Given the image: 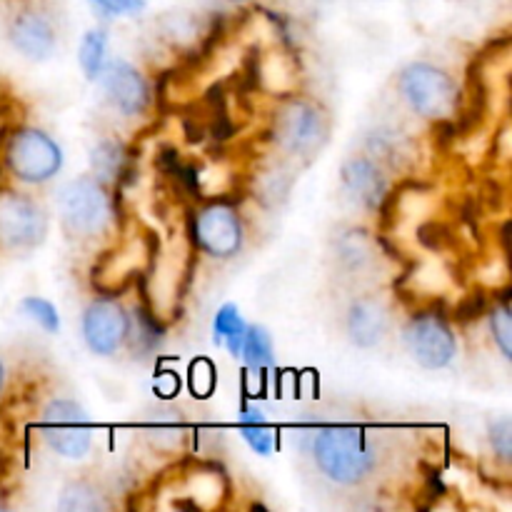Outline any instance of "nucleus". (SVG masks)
I'll list each match as a JSON object with an SVG mask.
<instances>
[{"label":"nucleus","mask_w":512,"mask_h":512,"mask_svg":"<svg viewBox=\"0 0 512 512\" xmlns=\"http://www.w3.org/2000/svg\"><path fill=\"white\" fill-rule=\"evenodd\" d=\"M313 453L318 468L338 485L363 483L373 470V450L365 443L363 430L358 428L335 425L320 430Z\"/></svg>","instance_id":"1"},{"label":"nucleus","mask_w":512,"mask_h":512,"mask_svg":"<svg viewBox=\"0 0 512 512\" xmlns=\"http://www.w3.org/2000/svg\"><path fill=\"white\" fill-rule=\"evenodd\" d=\"M155 255H158V240L150 230L143 228L140 233H130L128 238L120 240L118 248L100 255L90 273V283L98 293L120 295L135 278L150 273Z\"/></svg>","instance_id":"2"},{"label":"nucleus","mask_w":512,"mask_h":512,"mask_svg":"<svg viewBox=\"0 0 512 512\" xmlns=\"http://www.w3.org/2000/svg\"><path fill=\"white\" fill-rule=\"evenodd\" d=\"M58 213L68 235L93 238L103 233L113 220V203L98 178L83 175L63 185L58 195Z\"/></svg>","instance_id":"3"},{"label":"nucleus","mask_w":512,"mask_h":512,"mask_svg":"<svg viewBox=\"0 0 512 512\" xmlns=\"http://www.w3.org/2000/svg\"><path fill=\"white\" fill-rule=\"evenodd\" d=\"M400 93L415 113L430 120L450 118L460 108V90L445 70L430 63H413L400 73Z\"/></svg>","instance_id":"4"},{"label":"nucleus","mask_w":512,"mask_h":512,"mask_svg":"<svg viewBox=\"0 0 512 512\" xmlns=\"http://www.w3.org/2000/svg\"><path fill=\"white\" fill-rule=\"evenodd\" d=\"M5 163L13 170L15 178L25 183H45L60 170L63 153L58 143L43 130L20 128L10 135L5 145Z\"/></svg>","instance_id":"5"},{"label":"nucleus","mask_w":512,"mask_h":512,"mask_svg":"<svg viewBox=\"0 0 512 512\" xmlns=\"http://www.w3.org/2000/svg\"><path fill=\"white\" fill-rule=\"evenodd\" d=\"M273 138L288 153H313L325 140V120L313 103L288 98L273 113Z\"/></svg>","instance_id":"6"},{"label":"nucleus","mask_w":512,"mask_h":512,"mask_svg":"<svg viewBox=\"0 0 512 512\" xmlns=\"http://www.w3.org/2000/svg\"><path fill=\"white\" fill-rule=\"evenodd\" d=\"M43 438L63 458H83L90 450L93 428L78 403L53 400L43 415Z\"/></svg>","instance_id":"7"},{"label":"nucleus","mask_w":512,"mask_h":512,"mask_svg":"<svg viewBox=\"0 0 512 512\" xmlns=\"http://www.w3.org/2000/svg\"><path fill=\"white\" fill-rule=\"evenodd\" d=\"M48 218L33 198L0 190V245L5 248H35L43 243Z\"/></svg>","instance_id":"8"},{"label":"nucleus","mask_w":512,"mask_h":512,"mask_svg":"<svg viewBox=\"0 0 512 512\" xmlns=\"http://www.w3.org/2000/svg\"><path fill=\"white\" fill-rule=\"evenodd\" d=\"M190 230H193L195 245H200L213 258H230L238 253L243 243V225L230 205H205L200 213H195Z\"/></svg>","instance_id":"9"},{"label":"nucleus","mask_w":512,"mask_h":512,"mask_svg":"<svg viewBox=\"0 0 512 512\" xmlns=\"http://www.w3.org/2000/svg\"><path fill=\"white\" fill-rule=\"evenodd\" d=\"M405 340L423 368L440 370L455 358V335L438 313H418L405 330Z\"/></svg>","instance_id":"10"},{"label":"nucleus","mask_w":512,"mask_h":512,"mask_svg":"<svg viewBox=\"0 0 512 512\" xmlns=\"http://www.w3.org/2000/svg\"><path fill=\"white\" fill-rule=\"evenodd\" d=\"M100 83L110 103L123 115H140L150 105V90L143 75L128 65L125 60H110L103 63L100 70Z\"/></svg>","instance_id":"11"},{"label":"nucleus","mask_w":512,"mask_h":512,"mask_svg":"<svg viewBox=\"0 0 512 512\" xmlns=\"http://www.w3.org/2000/svg\"><path fill=\"white\" fill-rule=\"evenodd\" d=\"M128 328V315L113 300H98L83 315L85 343L98 355H113L123 345Z\"/></svg>","instance_id":"12"},{"label":"nucleus","mask_w":512,"mask_h":512,"mask_svg":"<svg viewBox=\"0 0 512 512\" xmlns=\"http://www.w3.org/2000/svg\"><path fill=\"white\" fill-rule=\"evenodd\" d=\"M10 40L25 58L45 60L55 48V30L45 15L23 10L10 25Z\"/></svg>","instance_id":"13"},{"label":"nucleus","mask_w":512,"mask_h":512,"mask_svg":"<svg viewBox=\"0 0 512 512\" xmlns=\"http://www.w3.org/2000/svg\"><path fill=\"white\" fill-rule=\"evenodd\" d=\"M343 183L358 203L368 210H380L388 195V178L383 170L368 158H353L343 165Z\"/></svg>","instance_id":"14"},{"label":"nucleus","mask_w":512,"mask_h":512,"mask_svg":"<svg viewBox=\"0 0 512 512\" xmlns=\"http://www.w3.org/2000/svg\"><path fill=\"white\" fill-rule=\"evenodd\" d=\"M348 333L358 348H375L388 333V313L373 298H360L348 310Z\"/></svg>","instance_id":"15"},{"label":"nucleus","mask_w":512,"mask_h":512,"mask_svg":"<svg viewBox=\"0 0 512 512\" xmlns=\"http://www.w3.org/2000/svg\"><path fill=\"white\" fill-rule=\"evenodd\" d=\"M90 165L98 173V178L115 180V183H123L133 173L128 150L118 140H103V143L95 145L93 153H90Z\"/></svg>","instance_id":"16"},{"label":"nucleus","mask_w":512,"mask_h":512,"mask_svg":"<svg viewBox=\"0 0 512 512\" xmlns=\"http://www.w3.org/2000/svg\"><path fill=\"white\" fill-rule=\"evenodd\" d=\"M213 330H215V340H218V343H225L228 345L230 353L240 355V348H243V338H245V330H248V325H245V320L240 318V313L235 305H223V308L218 310Z\"/></svg>","instance_id":"17"},{"label":"nucleus","mask_w":512,"mask_h":512,"mask_svg":"<svg viewBox=\"0 0 512 512\" xmlns=\"http://www.w3.org/2000/svg\"><path fill=\"white\" fill-rule=\"evenodd\" d=\"M240 355H243L245 365H248L250 370H260L273 365V340H270L268 330L260 328V325H253V328L245 330Z\"/></svg>","instance_id":"18"},{"label":"nucleus","mask_w":512,"mask_h":512,"mask_svg":"<svg viewBox=\"0 0 512 512\" xmlns=\"http://www.w3.org/2000/svg\"><path fill=\"white\" fill-rule=\"evenodd\" d=\"M105 45H108V35L105 30H88L83 35V43H80V65H83V73L88 80H98L100 70L105 63Z\"/></svg>","instance_id":"19"},{"label":"nucleus","mask_w":512,"mask_h":512,"mask_svg":"<svg viewBox=\"0 0 512 512\" xmlns=\"http://www.w3.org/2000/svg\"><path fill=\"white\" fill-rule=\"evenodd\" d=\"M58 508L63 512H95L103 510V500L95 493V488H90L88 483L75 480V483L65 485Z\"/></svg>","instance_id":"20"},{"label":"nucleus","mask_w":512,"mask_h":512,"mask_svg":"<svg viewBox=\"0 0 512 512\" xmlns=\"http://www.w3.org/2000/svg\"><path fill=\"white\" fill-rule=\"evenodd\" d=\"M240 433L248 440V445L253 450H258L260 455H268L275 448V433L265 425L263 415L258 410H245L243 423H240Z\"/></svg>","instance_id":"21"},{"label":"nucleus","mask_w":512,"mask_h":512,"mask_svg":"<svg viewBox=\"0 0 512 512\" xmlns=\"http://www.w3.org/2000/svg\"><path fill=\"white\" fill-rule=\"evenodd\" d=\"M415 235H418V243L430 253H445L453 248V230L443 220H425Z\"/></svg>","instance_id":"22"},{"label":"nucleus","mask_w":512,"mask_h":512,"mask_svg":"<svg viewBox=\"0 0 512 512\" xmlns=\"http://www.w3.org/2000/svg\"><path fill=\"white\" fill-rule=\"evenodd\" d=\"M490 328H493V338L498 348L503 350L505 358H512V320H510V305L508 298L500 305L493 303V313H490Z\"/></svg>","instance_id":"23"},{"label":"nucleus","mask_w":512,"mask_h":512,"mask_svg":"<svg viewBox=\"0 0 512 512\" xmlns=\"http://www.w3.org/2000/svg\"><path fill=\"white\" fill-rule=\"evenodd\" d=\"M23 310L30 315L33 320H38L40 328L48 330V333H58L60 330V318L58 310H55L53 303L43 298H25L23 300Z\"/></svg>","instance_id":"24"},{"label":"nucleus","mask_w":512,"mask_h":512,"mask_svg":"<svg viewBox=\"0 0 512 512\" xmlns=\"http://www.w3.org/2000/svg\"><path fill=\"white\" fill-rule=\"evenodd\" d=\"M490 310V298L483 293V290H475V293H468L453 310V318L458 323H475L480 315H485Z\"/></svg>","instance_id":"25"},{"label":"nucleus","mask_w":512,"mask_h":512,"mask_svg":"<svg viewBox=\"0 0 512 512\" xmlns=\"http://www.w3.org/2000/svg\"><path fill=\"white\" fill-rule=\"evenodd\" d=\"M490 443H493L495 453L503 463H510L512 460V423L510 418H500L498 423H493L490 428Z\"/></svg>","instance_id":"26"},{"label":"nucleus","mask_w":512,"mask_h":512,"mask_svg":"<svg viewBox=\"0 0 512 512\" xmlns=\"http://www.w3.org/2000/svg\"><path fill=\"white\" fill-rule=\"evenodd\" d=\"M90 3L108 15H140L145 10V0H90Z\"/></svg>","instance_id":"27"},{"label":"nucleus","mask_w":512,"mask_h":512,"mask_svg":"<svg viewBox=\"0 0 512 512\" xmlns=\"http://www.w3.org/2000/svg\"><path fill=\"white\" fill-rule=\"evenodd\" d=\"M0 388H3V365H0Z\"/></svg>","instance_id":"28"},{"label":"nucleus","mask_w":512,"mask_h":512,"mask_svg":"<svg viewBox=\"0 0 512 512\" xmlns=\"http://www.w3.org/2000/svg\"><path fill=\"white\" fill-rule=\"evenodd\" d=\"M235 3H243V0H235Z\"/></svg>","instance_id":"29"}]
</instances>
